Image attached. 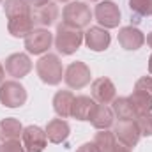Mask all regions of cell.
Masks as SVG:
<instances>
[{"label":"cell","instance_id":"23","mask_svg":"<svg viewBox=\"0 0 152 152\" xmlns=\"http://www.w3.org/2000/svg\"><path fill=\"white\" fill-rule=\"evenodd\" d=\"M4 11L7 18H18V16H30V5L27 0H5L4 2Z\"/></svg>","mask_w":152,"mask_h":152},{"label":"cell","instance_id":"10","mask_svg":"<svg viewBox=\"0 0 152 152\" xmlns=\"http://www.w3.org/2000/svg\"><path fill=\"white\" fill-rule=\"evenodd\" d=\"M5 71L14 78H23L32 71V62L25 53H14L5 60Z\"/></svg>","mask_w":152,"mask_h":152},{"label":"cell","instance_id":"30","mask_svg":"<svg viewBox=\"0 0 152 152\" xmlns=\"http://www.w3.org/2000/svg\"><path fill=\"white\" fill-rule=\"evenodd\" d=\"M48 2H50V0H27V4L32 5V7H36V9H37V7H42V5H46Z\"/></svg>","mask_w":152,"mask_h":152},{"label":"cell","instance_id":"21","mask_svg":"<svg viewBox=\"0 0 152 152\" xmlns=\"http://www.w3.org/2000/svg\"><path fill=\"white\" fill-rule=\"evenodd\" d=\"M23 134V127L16 118H5L0 122V140H18Z\"/></svg>","mask_w":152,"mask_h":152},{"label":"cell","instance_id":"11","mask_svg":"<svg viewBox=\"0 0 152 152\" xmlns=\"http://www.w3.org/2000/svg\"><path fill=\"white\" fill-rule=\"evenodd\" d=\"M85 42H87V46L90 48V50H94V51H103V50H106L108 46H110V34H108V30H104V28H101V27H90L87 32H85Z\"/></svg>","mask_w":152,"mask_h":152},{"label":"cell","instance_id":"20","mask_svg":"<svg viewBox=\"0 0 152 152\" xmlns=\"http://www.w3.org/2000/svg\"><path fill=\"white\" fill-rule=\"evenodd\" d=\"M113 113L117 115L118 122H126V120H134L136 118V112L129 101V97H118L113 99Z\"/></svg>","mask_w":152,"mask_h":152},{"label":"cell","instance_id":"7","mask_svg":"<svg viewBox=\"0 0 152 152\" xmlns=\"http://www.w3.org/2000/svg\"><path fill=\"white\" fill-rule=\"evenodd\" d=\"M64 80L71 88H83L85 85L90 83V69L83 62H73L66 69Z\"/></svg>","mask_w":152,"mask_h":152},{"label":"cell","instance_id":"25","mask_svg":"<svg viewBox=\"0 0 152 152\" xmlns=\"http://www.w3.org/2000/svg\"><path fill=\"white\" fill-rule=\"evenodd\" d=\"M134 122H136V126H138V129H140V134H143V136H152V113H140L136 115V118H134Z\"/></svg>","mask_w":152,"mask_h":152},{"label":"cell","instance_id":"29","mask_svg":"<svg viewBox=\"0 0 152 152\" xmlns=\"http://www.w3.org/2000/svg\"><path fill=\"white\" fill-rule=\"evenodd\" d=\"M76 152H99V151H97V147H96L94 142H92V143H83Z\"/></svg>","mask_w":152,"mask_h":152},{"label":"cell","instance_id":"8","mask_svg":"<svg viewBox=\"0 0 152 152\" xmlns=\"http://www.w3.org/2000/svg\"><path fill=\"white\" fill-rule=\"evenodd\" d=\"M113 133H115V138H117L122 145H126V147H129V149H133V147L138 143L140 136H142V134H140V129H138V126H136L134 120L118 122Z\"/></svg>","mask_w":152,"mask_h":152},{"label":"cell","instance_id":"15","mask_svg":"<svg viewBox=\"0 0 152 152\" xmlns=\"http://www.w3.org/2000/svg\"><path fill=\"white\" fill-rule=\"evenodd\" d=\"M69 136V124L62 118H53L46 126V138L51 143H62Z\"/></svg>","mask_w":152,"mask_h":152},{"label":"cell","instance_id":"31","mask_svg":"<svg viewBox=\"0 0 152 152\" xmlns=\"http://www.w3.org/2000/svg\"><path fill=\"white\" fill-rule=\"evenodd\" d=\"M112 152H131V149L129 147H126V145H122L120 142H117V145L113 147V151Z\"/></svg>","mask_w":152,"mask_h":152},{"label":"cell","instance_id":"9","mask_svg":"<svg viewBox=\"0 0 152 152\" xmlns=\"http://www.w3.org/2000/svg\"><path fill=\"white\" fill-rule=\"evenodd\" d=\"M23 143L27 152H42L46 147V131L37 126H28L23 129Z\"/></svg>","mask_w":152,"mask_h":152},{"label":"cell","instance_id":"12","mask_svg":"<svg viewBox=\"0 0 152 152\" xmlns=\"http://www.w3.org/2000/svg\"><path fill=\"white\" fill-rule=\"evenodd\" d=\"M92 96L99 104H108L115 99V85L108 78H97L92 83Z\"/></svg>","mask_w":152,"mask_h":152},{"label":"cell","instance_id":"16","mask_svg":"<svg viewBox=\"0 0 152 152\" xmlns=\"http://www.w3.org/2000/svg\"><path fill=\"white\" fill-rule=\"evenodd\" d=\"M7 27H9L11 36H14V37H27V36L34 30V20H32V14H30V16L11 18Z\"/></svg>","mask_w":152,"mask_h":152},{"label":"cell","instance_id":"3","mask_svg":"<svg viewBox=\"0 0 152 152\" xmlns=\"http://www.w3.org/2000/svg\"><path fill=\"white\" fill-rule=\"evenodd\" d=\"M62 18H64L66 25L75 27V28H83V27H87L90 23L92 12L87 7V4H83V2H71L69 5L64 7Z\"/></svg>","mask_w":152,"mask_h":152},{"label":"cell","instance_id":"18","mask_svg":"<svg viewBox=\"0 0 152 152\" xmlns=\"http://www.w3.org/2000/svg\"><path fill=\"white\" fill-rule=\"evenodd\" d=\"M73 101H75V96H73L69 90H60V92H57L55 97H53V110L57 112L58 117L66 118V117L71 115Z\"/></svg>","mask_w":152,"mask_h":152},{"label":"cell","instance_id":"22","mask_svg":"<svg viewBox=\"0 0 152 152\" xmlns=\"http://www.w3.org/2000/svg\"><path fill=\"white\" fill-rule=\"evenodd\" d=\"M129 101H131V104H133L136 115L152 112V97L149 96V94H145L143 90L134 88L133 94H131V97H129Z\"/></svg>","mask_w":152,"mask_h":152},{"label":"cell","instance_id":"6","mask_svg":"<svg viewBox=\"0 0 152 152\" xmlns=\"http://www.w3.org/2000/svg\"><path fill=\"white\" fill-rule=\"evenodd\" d=\"M94 14H96V20L99 21V25H103L104 28H115L120 23V11H118L117 4L110 2V0L97 4Z\"/></svg>","mask_w":152,"mask_h":152},{"label":"cell","instance_id":"33","mask_svg":"<svg viewBox=\"0 0 152 152\" xmlns=\"http://www.w3.org/2000/svg\"><path fill=\"white\" fill-rule=\"evenodd\" d=\"M147 44H149V46L152 48V32L149 34V36H147Z\"/></svg>","mask_w":152,"mask_h":152},{"label":"cell","instance_id":"26","mask_svg":"<svg viewBox=\"0 0 152 152\" xmlns=\"http://www.w3.org/2000/svg\"><path fill=\"white\" fill-rule=\"evenodd\" d=\"M129 9L140 16H152V0H129Z\"/></svg>","mask_w":152,"mask_h":152},{"label":"cell","instance_id":"27","mask_svg":"<svg viewBox=\"0 0 152 152\" xmlns=\"http://www.w3.org/2000/svg\"><path fill=\"white\" fill-rule=\"evenodd\" d=\"M0 152H25V149L20 143V140H7L0 147Z\"/></svg>","mask_w":152,"mask_h":152},{"label":"cell","instance_id":"28","mask_svg":"<svg viewBox=\"0 0 152 152\" xmlns=\"http://www.w3.org/2000/svg\"><path fill=\"white\" fill-rule=\"evenodd\" d=\"M134 88L143 90L145 94H149V96L152 97V78H151V76H143V78H140V80L136 81Z\"/></svg>","mask_w":152,"mask_h":152},{"label":"cell","instance_id":"17","mask_svg":"<svg viewBox=\"0 0 152 152\" xmlns=\"http://www.w3.org/2000/svg\"><path fill=\"white\" fill-rule=\"evenodd\" d=\"M57 18H58V7H57V4H51V2H48V4L42 5V7H37V9L32 12L34 23L44 25V27H50L51 23H55Z\"/></svg>","mask_w":152,"mask_h":152},{"label":"cell","instance_id":"36","mask_svg":"<svg viewBox=\"0 0 152 152\" xmlns=\"http://www.w3.org/2000/svg\"><path fill=\"white\" fill-rule=\"evenodd\" d=\"M0 2H2V0H0Z\"/></svg>","mask_w":152,"mask_h":152},{"label":"cell","instance_id":"14","mask_svg":"<svg viewBox=\"0 0 152 152\" xmlns=\"http://www.w3.org/2000/svg\"><path fill=\"white\" fill-rule=\"evenodd\" d=\"M96 108H97V104L94 99H90L87 96H80V97H75V101H73L71 115L78 120H90Z\"/></svg>","mask_w":152,"mask_h":152},{"label":"cell","instance_id":"5","mask_svg":"<svg viewBox=\"0 0 152 152\" xmlns=\"http://www.w3.org/2000/svg\"><path fill=\"white\" fill-rule=\"evenodd\" d=\"M53 42V36L50 30L46 28H34L27 37H25V48L28 53H34V55H41L44 53Z\"/></svg>","mask_w":152,"mask_h":152},{"label":"cell","instance_id":"19","mask_svg":"<svg viewBox=\"0 0 152 152\" xmlns=\"http://www.w3.org/2000/svg\"><path fill=\"white\" fill-rule=\"evenodd\" d=\"M113 118H115V113L112 108H108L106 104H97L94 115L90 117V122L97 129H108L113 124Z\"/></svg>","mask_w":152,"mask_h":152},{"label":"cell","instance_id":"24","mask_svg":"<svg viewBox=\"0 0 152 152\" xmlns=\"http://www.w3.org/2000/svg\"><path fill=\"white\" fill-rule=\"evenodd\" d=\"M94 145L97 147V151H99V152H112V151H113V147L117 145L115 133L103 129L101 133H97V134H96V138H94Z\"/></svg>","mask_w":152,"mask_h":152},{"label":"cell","instance_id":"2","mask_svg":"<svg viewBox=\"0 0 152 152\" xmlns=\"http://www.w3.org/2000/svg\"><path fill=\"white\" fill-rule=\"evenodd\" d=\"M36 71L39 78L48 85H57L62 81V64L57 55L48 53L41 57V60L36 64Z\"/></svg>","mask_w":152,"mask_h":152},{"label":"cell","instance_id":"13","mask_svg":"<svg viewBox=\"0 0 152 152\" xmlns=\"http://www.w3.org/2000/svg\"><path fill=\"white\" fill-rule=\"evenodd\" d=\"M118 42L124 50H138L143 46L145 36L134 27H124L118 32Z\"/></svg>","mask_w":152,"mask_h":152},{"label":"cell","instance_id":"4","mask_svg":"<svg viewBox=\"0 0 152 152\" xmlns=\"http://www.w3.org/2000/svg\"><path fill=\"white\" fill-rule=\"evenodd\" d=\"M27 101V90L18 81H4L0 85V103L7 108L23 106Z\"/></svg>","mask_w":152,"mask_h":152},{"label":"cell","instance_id":"34","mask_svg":"<svg viewBox=\"0 0 152 152\" xmlns=\"http://www.w3.org/2000/svg\"><path fill=\"white\" fill-rule=\"evenodd\" d=\"M149 73L152 75V55H151V58H149Z\"/></svg>","mask_w":152,"mask_h":152},{"label":"cell","instance_id":"1","mask_svg":"<svg viewBox=\"0 0 152 152\" xmlns=\"http://www.w3.org/2000/svg\"><path fill=\"white\" fill-rule=\"evenodd\" d=\"M83 37H85V34L80 28H75V27H69V25L62 23L57 28L55 46L62 55H71L80 48V44L83 42Z\"/></svg>","mask_w":152,"mask_h":152},{"label":"cell","instance_id":"32","mask_svg":"<svg viewBox=\"0 0 152 152\" xmlns=\"http://www.w3.org/2000/svg\"><path fill=\"white\" fill-rule=\"evenodd\" d=\"M4 76H5V69L2 67V64H0V85L4 83Z\"/></svg>","mask_w":152,"mask_h":152},{"label":"cell","instance_id":"35","mask_svg":"<svg viewBox=\"0 0 152 152\" xmlns=\"http://www.w3.org/2000/svg\"><path fill=\"white\" fill-rule=\"evenodd\" d=\"M60 2H67V0H60Z\"/></svg>","mask_w":152,"mask_h":152}]
</instances>
